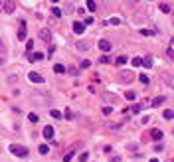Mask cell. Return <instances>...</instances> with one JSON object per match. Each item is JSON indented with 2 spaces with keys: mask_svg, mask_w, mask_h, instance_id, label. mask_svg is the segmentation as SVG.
I'll list each match as a JSON object with an SVG mask.
<instances>
[{
  "mask_svg": "<svg viewBox=\"0 0 174 162\" xmlns=\"http://www.w3.org/2000/svg\"><path fill=\"white\" fill-rule=\"evenodd\" d=\"M28 79L32 81V83H44V77L38 73V71H30L28 73Z\"/></svg>",
  "mask_w": 174,
  "mask_h": 162,
  "instance_id": "3",
  "label": "cell"
},
{
  "mask_svg": "<svg viewBox=\"0 0 174 162\" xmlns=\"http://www.w3.org/2000/svg\"><path fill=\"white\" fill-rule=\"evenodd\" d=\"M141 34H142V36H152L154 32H152V30H146V28H142V30H141Z\"/></svg>",
  "mask_w": 174,
  "mask_h": 162,
  "instance_id": "37",
  "label": "cell"
},
{
  "mask_svg": "<svg viewBox=\"0 0 174 162\" xmlns=\"http://www.w3.org/2000/svg\"><path fill=\"white\" fill-rule=\"evenodd\" d=\"M18 79H20V77H18V75H10V77H8V83H16Z\"/></svg>",
  "mask_w": 174,
  "mask_h": 162,
  "instance_id": "38",
  "label": "cell"
},
{
  "mask_svg": "<svg viewBox=\"0 0 174 162\" xmlns=\"http://www.w3.org/2000/svg\"><path fill=\"white\" fill-rule=\"evenodd\" d=\"M101 113L107 117V115H111V113H113V109H111V107H103V109H101Z\"/></svg>",
  "mask_w": 174,
  "mask_h": 162,
  "instance_id": "29",
  "label": "cell"
},
{
  "mask_svg": "<svg viewBox=\"0 0 174 162\" xmlns=\"http://www.w3.org/2000/svg\"><path fill=\"white\" fill-rule=\"evenodd\" d=\"M111 162H121V156H113V158H111Z\"/></svg>",
  "mask_w": 174,
  "mask_h": 162,
  "instance_id": "43",
  "label": "cell"
},
{
  "mask_svg": "<svg viewBox=\"0 0 174 162\" xmlns=\"http://www.w3.org/2000/svg\"><path fill=\"white\" fill-rule=\"evenodd\" d=\"M52 14H54L55 18H59V16H61V10H59L57 6H54V8H52Z\"/></svg>",
  "mask_w": 174,
  "mask_h": 162,
  "instance_id": "26",
  "label": "cell"
},
{
  "mask_svg": "<svg viewBox=\"0 0 174 162\" xmlns=\"http://www.w3.org/2000/svg\"><path fill=\"white\" fill-rule=\"evenodd\" d=\"M91 24H93V18H91V16H89V18H85V22H83V26H91Z\"/></svg>",
  "mask_w": 174,
  "mask_h": 162,
  "instance_id": "40",
  "label": "cell"
},
{
  "mask_svg": "<svg viewBox=\"0 0 174 162\" xmlns=\"http://www.w3.org/2000/svg\"><path fill=\"white\" fill-rule=\"evenodd\" d=\"M48 150H50L48 144H40V154H48Z\"/></svg>",
  "mask_w": 174,
  "mask_h": 162,
  "instance_id": "30",
  "label": "cell"
},
{
  "mask_svg": "<svg viewBox=\"0 0 174 162\" xmlns=\"http://www.w3.org/2000/svg\"><path fill=\"white\" fill-rule=\"evenodd\" d=\"M133 79H135V73L133 71H125V69L119 71V83H130Z\"/></svg>",
  "mask_w": 174,
  "mask_h": 162,
  "instance_id": "2",
  "label": "cell"
},
{
  "mask_svg": "<svg viewBox=\"0 0 174 162\" xmlns=\"http://www.w3.org/2000/svg\"><path fill=\"white\" fill-rule=\"evenodd\" d=\"M160 10H162L164 14H168V12L172 10V4H168V2H160Z\"/></svg>",
  "mask_w": 174,
  "mask_h": 162,
  "instance_id": "17",
  "label": "cell"
},
{
  "mask_svg": "<svg viewBox=\"0 0 174 162\" xmlns=\"http://www.w3.org/2000/svg\"><path fill=\"white\" fill-rule=\"evenodd\" d=\"M105 129H107V130H121V129H123V121H115V123H107V125H105Z\"/></svg>",
  "mask_w": 174,
  "mask_h": 162,
  "instance_id": "6",
  "label": "cell"
},
{
  "mask_svg": "<svg viewBox=\"0 0 174 162\" xmlns=\"http://www.w3.org/2000/svg\"><path fill=\"white\" fill-rule=\"evenodd\" d=\"M151 162H158V160H156V158H151Z\"/></svg>",
  "mask_w": 174,
  "mask_h": 162,
  "instance_id": "45",
  "label": "cell"
},
{
  "mask_svg": "<svg viewBox=\"0 0 174 162\" xmlns=\"http://www.w3.org/2000/svg\"><path fill=\"white\" fill-rule=\"evenodd\" d=\"M139 79H141V83H144V85L148 83V75H141V77H139Z\"/></svg>",
  "mask_w": 174,
  "mask_h": 162,
  "instance_id": "41",
  "label": "cell"
},
{
  "mask_svg": "<svg viewBox=\"0 0 174 162\" xmlns=\"http://www.w3.org/2000/svg\"><path fill=\"white\" fill-rule=\"evenodd\" d=\"M50 115H52V119H55V121L61 119V113H59L57 109H52V111H50Z\"/></svg>",
  "mask_w": 174,
  "mask_h": 162,
  "instance_id": "18",
  "label": "cell"
},
{
  "mask_svg": "<svg viewBox=\"0 0 174 162\" xmlns=\"http://www.w3.org/2000/svg\"><path fill=\"white\" fill-rule=\"evenodd\" d=\"M26 36H28V28H26V24L22 22L20 30H18V40H26Z\"/></svg>",
  "mask_w": 174,
  "mask_h": 162,
  "instance_id": "14",
  "label": "cell"
},
{
  "mask_svg": "<svg viewBox=\"0 0 174 162\" xmlns=\"http://www.w3.org/2000/svg\"><path fill=\"white\" fill-rule=\"evenodd\" d=\"M142 65H144V67H148V69L152 67V57H151V55H146V57L142 59Z\"/></svg>",
  "mask_w": 174,
  "mask_h": 162,
  "instance_id": "19",
  "label": "cell"
},
{
  "mask_svg": "<svg viewBox=\"0 0 174 162\" xmlns=\"http://www.w3.org/2000/svg\"><path fill=\"white\" fill-rule=\"evenodd\" d=\"M75 148H79V144H75V146H71V148L67 150V154L64 156V162H71V158L75 156Z\"/></svg>",
  "mask_w": 174,
  "mask_h": 162,
  "instance_id": "11",
  "label": "cell"
},
{
  "mask_svg": "<svg viewBox=\"0 0 174 162\" xmlns=\"http://www.w3.org/2000/svg\"><path fill=\"white\" fill-rule=\"evenodd\" d=\"M168 57H170V59L174 57V45H172V42L168 43Z\"/></svg>",
  "mask_w": 174,
  "mask_h": 162,
  "instance_id": "27",
  "label": "cell"
},
{
  "mask_svg": "<svg viewBox=\"0 0 174 162\" xmlns=\"http://www.w3.org/2000/svg\"><path fill=\"white\" fill-rule=\"evenodd\" d=\"M26 50H28V52L32 54V50H34V42H28V43H26Z\"/></svg>",
  "mask_w": 174,
  "mask_h": 162,
  "instance_id": "39",
  "label": "cell"
},
{
  "mask_svg": "<svg viewBox=\"0 0 174 162\" xmlns=\"http://www.w3.org/2000/svg\"><path fill=\"white\" fill-rule=\"evenodd\" d=\"M4 61H6V59H4V57H0V65H4Z\"/></svg>",
  "mask_w": 174,
  "mask_h": 162,
  "instance_id": "44",
  "label": "cell"
},
{
  "mask_svg": "<svg viewBox=\"0 0 174 162\" xmlns=\"http://www.w3.org/2000/svg\"><path fill=\"white\" fill-rule=\"evenodd\" d=\"M40 59H44L42 52H32V54L28 55V61H32V63H34V61H40Z\"/></svg>",
  "mask_w": 174,
  "mask_h": 162,
  "instance_id": "12",
  "label": "cell"
},
{
  "mask_svg": "<svg viewBox=\"0 0 174 162\" xmlns=\"http://www.w3.org/2000/svg\"><path fill=\"white\" fill-rule=\"evenodd\" d=\"M81 67H83V69L91 67V61H89V59H83V61H81Z\"/></svg>",
  "mask_w": 174,
  "mask_h": 162,
  "instance_id": "35",
  "label": "cell"
},
{
  "mask_svg": "<svg viewBox=\"0 0 174 162\" xmlns=\"http://www.w3.org/2000/svg\"><path fill=\"white\" fill-rule=\"evenodd\" d=\"M127 61H129V57H127V55H119V57H117V65H125Z\"/></svg>",
  "mask_w": 174,
  "mask_h": 162,
  "instance_id": "21",
  "label": "cell"
},
{
  "mask_svg": "<svg viewBox=\"0 0 174 162\" xmlns=\"http://www.w3.org/2000/svg\"><path fill=\"white\" fill-rule=\"evenodd\" d=\"M10 152L16 154V156H22V158L28 156V148L26 146H20V144H10Z\"/></svg>",
  "mask_w": 174,
  "mask_h": 162,
  "instance_id": "1",
  "label": "cell"
},
{
  "mask_svg": "<svg viewBox=\"0 0 174 162\" xmlns=\"http://www.w3.org/2000/svg\"><path fill=\"white\" fill-rule=\"evenodd\" d=\"M40 40H44V42H50V40H52V32H50L48 28H42V30H40Z\"/></svg>",
  "mask_w": 174,
  "mask_h": 162,
  "instance_id": "10",
  "label": "cell"
},
{
  "mask_svg": "<svg viewBox=\"0 0 174 162\" xmlns=\"http://www.w3.org/2000/svg\"><path fill=\"white\" fill-rule=\"evenodd\" d=\"M111 48H113V45H111V42H107V40H101V42H99V50H101V52H109Z\"/></svg>",
  "mask_w": 174,
  "mask_h": 162,
  "instance_id": "15",
  "label": "cell"
},
{
  "mask_svg": "<svg viewBox=\"0 0 174 162\" xmlns=\"http://www.w3.org/2000/svg\"><path fill=\"white\" fill-rule=\"evenodd\" d=\"M73 32L77 36H81V34L85 32V26H83V22H73Z\"/></svg>",
  "mask_w": 174,
  "mask_h": 162,
  "instance_id": "13",
  "label": "cell"
},
{
  "mask_svg": "<svg viewBox=\"0 0 174 162\" xmlns=\"http://www.w3.org/2000/svg\"><path fill=\"white\" fill-rule=\"evenodd\" d=\"M54 71H55V73H64V71H65V67H64L61 63H55V65H54Z\"/></svg>",
  "mask_w": 174,
  "mask_h": 162,
  "instance_id": "22",
  "label": "cell"
},
{
  "mask_svg": "<svg viewBox=\"0 0 174 162\" xmlns=\"http://www.w3.org/2000/svg\"><path fill=\"white\" fill-rule=\"evenodd\" d=\"M14 8H16V4H14L12 0H8V2H2V12L12 14V12H14Z\"/></svg>",
  "mask_w": 174,
  "mask_h": 162,
  "instance_id": "5",
  "label": "cell"
},
{
  "mask_svg": "<svg viewBox=\"0 0 174 162\" xmlns=\"http://www.w3.org/2000/svg\"><path fill=\"white\" fill-rule=\"evenodd\" d=\"M111 24H113V26H121V18H117V16H115V18H111Z\"/></svg>",
  "mask_w": 174,
  "mask_h": 162,
  "instance_id": "31",
  "label": "cell"
},
{
  "mask_svg": "<svg viewBox=\"0 0 174 162\" xmlns=\"http://www.w3.org/2000/svg\"><path fill=\"white\" fill-rule=\"evenodd\" d=\"M162 117H164V119H168V121H170V119L174 117V111H172V109H166V111L162 113Z\"/></svg>",
  "mask_w": 174,
  "mask_h": 162,
  "instance_id": "20",
  "label": "cell"
},
{
  "mask_svg": "<svg viewBox=\"0 0 174 162\" xmlns=\"http://www.w3.org/2000/svg\"><path fill=\"white\" fill-rule=\"evenodd\" d=\"M162 103H166V97H156V99H152L151 101V107H158V105H162Z\"/></svg>",
  "mask_w": 174,
  "mask_h": 162,
  "instance_id": "16",
  "label": "cell"
},
{
  "mask_svg": "<svg viewBox=\"0 0 174 162\" xmlns=\"http://www.w3.org/2000/svg\"><path fill=\"white\" fill-rule=\"evenodd\" d=\"M4 52H6V43L0 40V54H4Z\"/></svg>",
  "mask_w": 174,
  "mask_h": 162,
  "instance_id": "42",
  "label": "cell"
},
{
  "mask_svg": "<svg viewBox=\"0 0 174 162\" xmlns=\"http://www.w3.org/2000/svg\"><path fill=\"white\" fill-rule=\"evenodd\" d=\"M44 139L46 141H54V127H44Z\"/></svg>",
  "mask_w": 174,
  "mask_h": 162,
  "instance_id": "7",
  "label": "cell"
},
{
  "mask_svg": "<svg viewBox=\"0 0 174 162\" xmlns=\"http://www.w3.org/2000/svg\"><path fill=\"white\" fill-rule=\"evenodd\" d=\"M0 8H2V2H0Z\"/></svg>",
  "mask_w": 174,
  "mask_h": 162,
  "instance_id": "46",
  "label": "cell"
},
{
  "mask_svg": "<svg viewBox=\"0 0 174 162\" xmlns=\"http://www.w3.org/2000/svg\"><path fill=\"white\" fill-rule=\"evenodd\" d=\"M75 48L79 50V52H89L91 43H89V42H83V40H79V42H75Z\"/></svg>",
  "mask_w": 174,
  "mask_h": 162,
  "instance_id": "9",
  "label": "cell"
},
{
  "mask_svg": "<svg viewBox=\"0 0 174 162\" xmlns=\"http://www.w3.org/2000/svg\"><path fill=\"white\" fill-rule=\"evenodd\" d=\"M162 130L160 129H152L151 132H148V139H152V141H162Z\"/></svg>",
  "mask_w": 174,
  "mask_h": 162,
  "instance_id": "4",
  "label": "cell"
},
{
  "mask_svg": "<svg viewBox=\"0 0 174 162\" xmlns=\"http://www.w3.org/2000/svg\"><path fill=\"white\" fill-rule=\"evenodd\" d=\"M109 61H111V59H109L107 55H101V57H99V63H109Z\"/></svg>",
  "mask_w": 174,
  "mask_h": 162,
  "instance_id": "36",
  "label": "cell"
},
{
  "mask_svg": "<svg viewBox=\"0 0 174 162\" xmlns=\"http://www.w3.org/2000/svg\"><path fill=\"white\" fill-rule=\"evenodd\" d=\"M87 8H89V10H95V8H97V4H95L93 0H89V2H87Z\"/></svg>",
  "mask_w": 174,
  "mask_h": 162,
  "instance_id": "33",
  "label": "cell"
},
{
  "mask_svg": "<svg viewBox=\"0 0 174 162\" xmlns=\"http://www.w3.org/2000/svg\"><path fill=\"white\" fill-rule=\"evenodd\" d=\"M28 121H30V123H38V121H40V117H38L36 113H30V115H28Z\"/></svg>",
  "mask_w": 174,
  "mask_h": 162,
  "instance_id": "23",
  "label": "cell"
},
{
  "mask_svg": "<svg viewBox=\"0 0 174 162\" xmlns=\"http://www.w3.org/2000/svg\"><path fill=\"white\" fill-rule=\"evenodd\" d=\"M87 158H89V152H83V154L79 156V162H87Z\"/></svg>",
  "mask_w": 174,
  "mask_h": 162,
  "instance_id": "34",
  "label": "cell"
},
{
  "mask_svg": "<svg viewBox=\"0 0 174 162\" xmlns=\"http://www.w3.org/2000/svg\"><path fill=\"white\" fill-rule=\"evenodd\" d=\"M141 109H142V105H130V113H135V115H137Z\"/></svg>",
  "mask_w": 174,
  "mask_h": 162,
  "instance_id": "25",
  "label": "cell"
},
{
  "mask_svg": "<svg viewBox=\"0 0 174 162\" xmlns=\"http://www.w3.org/2000/svg\"><path fill=\"white\" fill-rule=\"evenodd\" d=\"M130 63L135 65V67H139V65H142V59H141V57H133V59H130Z\"/></svg>",
  "mask_w": 174,
  "mask_h": 162,
  "instance_id": "24",
  "label": "cell"
},
{
  "mask_svg": "<svg viewBox=\"0 0 174 162\" xmlns=\"http://www.w3.org/2000/svg\"><path fill=\"white\" fill-rule=\"evenodd\" d=\"M103 101H107V103H119V97H117V95H113V93L103 91Z\"/></svg>",
  "mask_w": 174,
  "mask_h": 162,
  "instance_id": "8",
  "label": "cell"
},
{
  "mask_svg": "<svg viewBox=\"0 0 174 162\" xmlns=\"http://www.w3.org/2000/svg\"><path fill=\"white\" fill-rule=\"evenodd\" d=\"M125 99L133 101V99H135V91H127V93H125Z\"/></svg>",
  "mask_w": 174,
  "mask_h": 162,
  "instance_id": "32",
  "label": "cell"
},
{
  "mask_svg": "<svg viewBox=\"0 0 174 162\" xmlns=\"http://www.w3.org/2000/svg\"><path fill=\"white\" fill-rule=\"evenodd\" d=\"M64 115H65V119H67V121H71V119H73V113H71V109H65V113H64Z\"/></svg>",
  "mask_w": 174,
  "mask_h": 162,
  "instance_id": "28",
  "label": "cell"
}]
</instances>
